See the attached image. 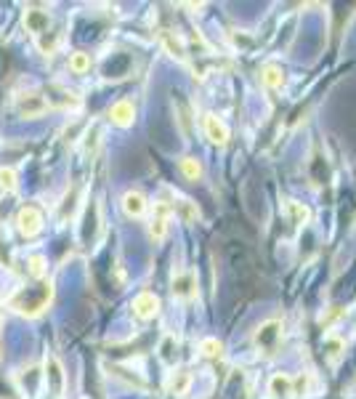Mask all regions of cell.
Segmentation results:
<instances>
[{"instance_id": "cell-1", "label": "cell", "mask_w": 356, "mask_h": 399, "mask_svg": "<svg viewBox=\"0 0 356 399\" xmlns=\"http://www.w3.org/2000/svg\"><path fill=\"white\" fill-rule=\"evenodd\" d=\"M51 299H54V285L48 279H38L35 285L21 288L19 293H14L8 299V306L21 317H38L40 312L51 303Z\"/></svg>"}, {"instance_id": "cell-2", "label": "cell", "mask_w": 356, "mask_h": 399, "mask_svg": "<svg viewBox=\"0 0 356 399\" xmlns=\"http://www.w3.org/2000/svg\"><path fill=\"white\" fill-rule=\"evenodd\" d=\"M282 343V322L279 319H269L256 330V346L263 354H274Z\"/></svg>"}, {"instance_id": "cell-3", "label": "cell", "mask_w": 356, "mask_h": 399, "mask_svg": "<svg viewBox=\"0 0 356 399\" xmlns=\"http://www.w3.org/2000/svg\"><path fill=\"white\" fill-rule=\"evenodd\" d=\"M16 112L21 118H40L48 112V101L40 91H27L16 96Z\"/></svg>"}, {"instance_id": "cell-4", "label": "cell", "mask_w": 356, "mask_h": 399, "mask_svg": "<svg viewBox=\"0 0 356 399\" xmlns=\"http://www.w3.org/2000/svg\"><path fill=\"white\" fill-rule=\"evenodd\" d=\"M16 229H19L24 237L40 235V229H43V213H40V208H35V205L19 208V213H16Z\"/></svg>"}, {"instance_id": "cell-5", "label": "cell", "mask_w": 356, "mask_h": 399, "mask_svg": "<svg viewBox=\"0 0 356 399\" xmlns=\"http://www.w3.org/2000/svg\"><path fill=\"white\" fill-rule=\"evenodd\" d=\"M45 101H48V107H59V109H80L78 94L69 91V88H61V85H48Z\"/></svg>"}, {"instance_id": "cell-6", "label": "cell", "mask_w": 356, "mask_h": 399, "mask_svg": "<svg viewBox=\"0 0 356 399\" xmlns=\"http://www.w3.org/2000/svg\"><path fill=\"white\" fill-rule=\"evenodd\" d=\"M45 383H48V389H51V394L54 397H61L64 394V383H67V378H64V367H61V362L54 354L51 357H45Z\"/></svg>"}, {"instance_id": "cell-7", "label": "cell", "mask_w": 356, "mask_h": 399, "mask_svg": "<svg viewBox=\"0 0 356 399\" xmlns=\"http://www.w3.org/2000/svg\"><path fill=\"white\" fill-rule=\"evenodd\" d=\"M170 205L168 202H157L155 205V219L149 224V237L155 239V242H162L165 235H168V221H170Z\"/></svg>"}, {"instance_id": "cell-8", "label": "cell", "mask_w": 356, "mask_h": 399, "mask_svg": "<svg viewBox=\"0 0 356 399\" xmlns=\"http://www.w3.org/2000/svg\"><path fill=\"white\" fill-rule=\"evenodd\" d=\"M133 314L139 319H155L159 314V299L155 293H139L133 299Z\"/></svg>"}, {"instance_id": "cell-9", "label": "cell", "mask_w": 356, "mask_h": 399, "mask_svg": "<svg viewBox=\"0 0 356 399\" xmlns=\"http://www.w3.org/2000/svg\"><path fill=\"white\" fill-rule=\"evenodd\" d=\"M109 122L112 125H118V128H128V125H133V118H136V109H133V104L131 101H115L112 107H109Z\"/></svg>"}, {"instance_id": "cell-10", "label": "cell", "mask_w": 356, "mask_h": 399, "mask_svg": "<svg viewBox=\"0 0 356 399\" xmlns=\"http://www.w3.org/2000/svg\"><path fill=\"white\" fill-rule=\"evenodd\" d=\"M120 205H122L125 216H131V219H141L146 213V208H149V202H146V197L141 192H125Z\"/></svg>"}, {"instance_id": "cell-11", "label": "cell", "mask_w": 356, "mask_h": 399, "mask_svg": "<svg viewBox=\"0 0 356 399\" xmlns=\"http://www.w3.org/2000/svg\"><path fill=\"white\" fill-rule=\"evenodd\" d=\"M24 24H27V30H30L35 38H40V35L48 32L51 17H48V11H35V8H30V11H24Z\"/></svg>"}, {"instance_id": "cell-12", "label": "cell", "mask_w": 356, "mask_h": 399, "mask_svg": "<svg viewBox=\"0 0 356 399\" xmlns=\"http://www.w3.org/2000/svg\"><path fill=\"white\" fill-rule=\"evenodd\" d=\"M205 133H208V139L213 141V144H218V147L229 144V128H226V122L218 120L216 115H208V118H205Z\"/></svg>"}, {"instance_id": "cell-13", "label": "cell", "mask_w": 356, "mask_h": 399, "mask_svg": "<svg viewBox=\"0 0 356 399\" xmlns=\"http://www.w3.org/2000/svg\"><path fill=\"white\" fill-rule=\"evenodd\" d=\"M173 296H176V299H183V301L197 296V282H194V277H192L189 272L173 277Z\"/></svg>"}, {"instance_id": "cell-14", "label": "cell", "mask_w": 356, "mask_h": 399, "mask_svg": "<svg viewBox=\"0 0 356 399\" xmlns=\"http://www.w3.org/2000/svg\"><path fill=\"white\" fill-rule=\"evenodd\" d=\"M189 383H192L189 373H186V370H176V373L170 376V380H168V391L176 394V397H183L186 389H189Z\"/></svg>"}, {"instance_id": "cell-15", "label": "cell", "mask_w": 356, "mask_h": 399, "mask_svg": "<svg viewBox=\"0 0 356 399\" xmlns=\"http://www.w3.org/2000/svg\"><path fill=\"white\" fill-rule=\"evenodd\" d=\"M260 80H263L269 88H282V85H285V72L279 69L277 64H266L263 72H260Z\"/></svg>"}, {"instance_id": "cell-16", "label": "cell", "mask_w": 356, "mask_h": 399, "mask_svg": "<svg viewBox=\"0 0 356 399\" xmlns=\"http://www.w3.org/2000/svg\"><path fill=\"white\" fill-rule=\"evenodd\" d=\"M269 389H271V394H277V397H287V394H293V378H287V376H274L271 383H269Z\"/></svg>"}, {"instance_id": "cell-17", "label": "cell", "mask_w": 356, "mask_h": 399, "mask_svg": "<svg viewBox=\"0 0 356 399\" xmlns=\"http://www.w3.org/2000/svg\"><path fill=\"white\" fill-rule=\"evenodd\" d=\"M0 192H5V195L16 192V171L14 168H0Z\"/></svg>"}, {"instance_id": "cell-18", "label": "cell", "mask_w": 356, "mask_h": 399, "mask_svg": "<svg viewBox=\"0 0 356 399\" xmlns=\"http://www.w3.org/2000/svg\"><path fill=\"white\" fill-rule=\"evenodd\" d=\"M69 69H72L75 75H85V72L91 69V56H88V54H82V51L72 54V56H69Z\"/></svg>"}, {"instance_id": "cell-19", "label": "cell", "mask_w": 356, "mask_h": 399, "mask_svg": "<svg viewBox=\"0 0 356 399\" xmlns=\"http://www.w3.org/2000/svg\"><path fill=\"white\" fill-rule=\"evenodd\" d=\"M181 173H183L186 179L197 181L199 176H202V165H199L194 158H183L181 160Z\"/></svg>"}, {"instance_id": "cell-20", "label": "cell", "mask_w": 356, "mask_h": 399, "mask_svg": "<svg viewBox=\"0 0 356 399\" xmlns=\"http://www.w3.org/2000/svg\"><path fill=\"white\" fill-rule=\"evenodd\" d=\"M59 32H45V35H40L38 38V48L48 56V54H54L56 51V45H59Z\"/></svg>"}, {"instance_id": "cell-21", "label": "cell", "mask_w": 356, "mask_h": 399, "mask_svg": "<svg viewBox=\"0 0 356 399\" xmlns=\"http://www.w3.org/2000/svg\"><path fill=\"white\" fill-rule=\"evenodd\" d=\"M27 272H30V277L45 279V259L43 256H30L27 259Z\"/></svg>"}, {"instance_id": "cell-22", "label": "cell", "mask_w": 356, "mask_h": 399, "mask_svg": "<svg viewBox=\"0 0 356 399\" xmlns=\"http://www.w3.org/2000/svg\"><path fill=\"white\" fill-rule=\"evenodd\" d=\"M311 386H314V378H311L309 373H303V376L293 378V394H298V397H303V394H311Z\"/></svg>"}, {"instance_id": "cell-23", "label": "cell", "mask_w": 356, "mask_h": 399, "mask_svg": "<svg viewBox=\"0 0 356 399\" xmlns=\"http://www.w3.org/2000/svg\"><path fill=\"white\" fill-rule=\"evenodd\" d=\"M202 354L210 357V359L221 357V343H218L216 338H205L202 341Z\"/></svg>"}, {"instance_id": "cell-24", "label": "cell", "mask_w": 356, "mask_h": 399, "mask_svg": "<svg viewBox=\"0 0 356 399\" xmlns=\"http://www.w3.org/2000/svg\"><path fill=\"white\" fill-rule=\"evenodd\" d=\"M178 208H181V216H183V221H194L199 216V211L189 202V200H181L178 202Z\"/></svg>"}, {"instance_id": "cell-25", "label": "cell", "mask_w": 356, "mask_h": 399, "mask_svg": "<svg viewBox=\"0 0 356 399\" xmlns=\"http://www.w3.org/2000/svg\"><path fill=\"white\" fill-rule=\"evenodd\" d=\"M290 211L296 213V219L300 221V224H303V221H309V211H306V208H300L298 202H290Z\"/></svg>"}]
</instances>
